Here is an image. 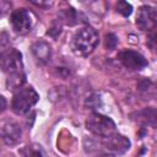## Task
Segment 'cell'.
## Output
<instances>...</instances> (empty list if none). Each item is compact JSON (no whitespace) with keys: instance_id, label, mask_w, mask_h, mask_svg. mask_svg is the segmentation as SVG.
I'll list each match as a JSON object with an SVG mask.
<instances>
[{"instance_id":"5","label":"cell","mask_w":157,"mask_h":157,"mask_svg":"<svg viewBox=\"0 0 157 157\" xmlns=\"http://www.w3.org/2000/svg\"><path fill=\"white\" fill-rule=\"evenodd\" d=\"M22 130L17 121L12 119L0 120V140L7 146H15L21 141Z\"/></svg>"},{"instance_id":"13","label":"cell","mask_w":157,"mask_h":157,"mask_svg":"<svg viewBox=\"0 0 157 157\" xmlns=\"http://www.w3.org/2000/svg\"><path fill=\"white\" fill-rule=\"evenodd\" d=\"M118 44V38L113 33H108L105 36V48L109 50H113Z\"/></svg>"},{"instance_id":"8","label":"cell","mask_w":157,"mask_h":157,"mask_svg":"<svg viewBox=\"0 0 157 157\" xmlns=\"http://www.w3.org/2000/svg\"><path fill=\"white\" fill-rule=\"evenodd\" d=\"M118 59L126 69L130 70H141L147 66L146 58L135 50H123L118 54Z\"/></svg>"},{"instance_id":"10","label":"cell","mask_w":157,"mask_h":157,"mask_svg":"<svg viewBox=\"0 0 157 157\" xmlns=\"http://www.w3.org/2000/svg\"><path fill=\"white\" fill-rule=\"evenodd\" d=\"M31 49H32V53H33L34 58L40 64H47L52 58L50 45L44 40H37L36 43H33Z\"/></svg>"},{"instance_id":"9","label":"cell","mask_w":157,"mask_h":157,"mask_svg":"<svg viewBox=\"0 0 157 157\" xmlns=\"http://www.w3.org/2000/svg\"><path fill=\"white\" fill-rule=\"evenodd\" d=\"M103 148L109 152V153H114V155H121L125 153L129 148H130V141L129 139H126L125 136L115 132L112 136L104 139L103 144H102Z\"/></svg>"},{"instance_id":"15","label":"cell","mask_w":157,"mask_h":157,"mask_svg":"<svg viewBox=\"0 0 157 157\" xmlns=\"http://www.w3.org/2000/svg\"><path fill=\"white\" fill-rule=\"evenodd\" d=\"M6 105H7V102H6L5 97L0 94V113H2L6 109Z\"/></svg>"},{"instance_id":"11","label":"cell","mask_w":157,"mask_h":157,"mask_svg":"<svg viewBox=\"0 0 157 157\" xmlns=\"http://www.w3.org/2000/svg\"><path fill=\"white\" fill-rule=\"evenodd\" d=\"M26 82V75L23 72H18V74H12V75H7L6 78V87L10 91H17L18 88H21L23 86V83Z\"/></svg>"},{"instance_id":"6","label":"cell","mask_w":157,"mask_h":157,"mask_svg":"<svg viewBox=\"0 0 157 157\" xmlns=\"http://www.w3.org/2000/svg\"><path fill=\"white\" fill-rule=\"evenodd\" d=\"M10 21L17 34H26L32 28V17L26 9H17L12 11Z\"/></svg>"},{"instance_id":"14","label":"cell","mask_w":157,"mask_h":157,"mask_svg":"<svg viewBox=\"0 0 157 157\" xmlns=\"http://www.w3.org/2000/svg\"><path fill=\"white\" fill-rule=\"evenodd\" d=\"M11 10V2L7 0H0V18L6 16Z\"/></svg>"},{"instance_id":"2","label":"cell","mask_w":157,"mask_h":157,"mask_svg":"<svg viewBox=\"0 0 157 157\" xmlns=\"http://www.w3.org/2000/svg\"><path fill=\"white\" fill-rule=\"evenodd\" d=\"M39 96L36 92V90L33 87H21L17 91H15L13 93V98H12V110L17 114V115H22L26 114L27 112H29V109L38 102Z\"/></svg>"},{"instance_id":"4","label":"cell","mask_w":157,"mask_h":157,"mask_svg":"<svg viewBox=\"0 0 157 157\" xmlns=\"http://www.w3.org/2000/svg\"><path fill=\"white\" fill-rule=\"evenodd\" d=\"M0 67L7 75L23 72L22 55L15 48H6L0 52Z\"/></svg>"},{"instance_id":"12","label":"cell","mask_w":157,"mask_h":157,"mask_svg":"<svg viewBox=\"0 0 157 157\" xmlns=\"http://www.w3.org/2000/svg\"><path fill=\"white\" fill-rule=\"evenodd\" d=\"M117 11L119 13H121L123 16L128 17L132 12V6L130 4H128L126 1H118L117 2Z\"/></svg>"},{"instance_id":"16","label":"cell","mask_w":157,"mask_h":157,"mask_svg":"<svg viewBox=\"0 0 157 157\" xmlns=\"http://www.w3.org/2000/svg\"><path fill=\"white\" fill-rule=\"evenodd\" d=\"M25 157H43L42 156V153L39 152V151H37V150H32L28 155H26Z\"/></svg>"},{"instance_id":"7","label":"cell","mask_w":157,"mask_h":157,"mask_svg":"<svg viewBox=\"0 0 157 157\" xmlns=\"http://www.w3.org/2000/svg\"><path fill=\"white\" fill-rule=\"evenodd\" d=\"M157 22V12L155 7L150 5H142L136 16V26L142 31H151Z\"/></svg>"},{"instance_id":"1","label":"cell","mask_w":157,"mask_h":157,"mask_svg":"<svg viewBox=\"0 0 157 157\" xmlns=\"http://www.w3.org/2000/svg\"><path fill=\"white\" fill-rule=\"evenodd\" d=\"M98 40L99 38L96 29L86 26L75 32L71 40V48L75 54L85 56L94 50V48L98 44Z\"/></svg>"},{"instance_id":"3","label":"cell","mask_w":157,"mask_h":157,"mask_svg":"<svg viewBox=\"0 0 157 157\" xmlns=\"http://www.w3.org/2000/svg\"><path fill=\"white\" fill-rule=\"evenodd\" d=\"M86 128L90 132L102 139H107L117 132L114 121L110 118L99 113H93L86 120Z\"/></svg>"}]
</instances>
